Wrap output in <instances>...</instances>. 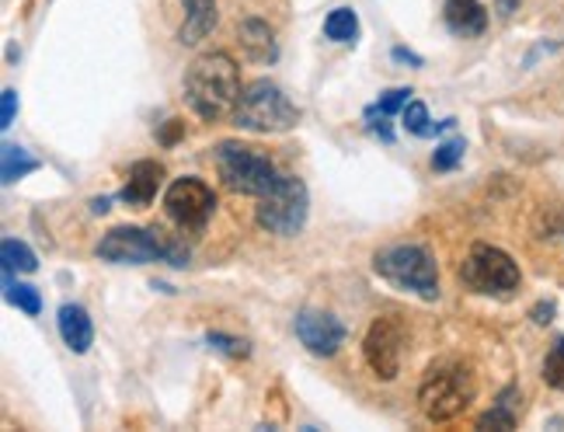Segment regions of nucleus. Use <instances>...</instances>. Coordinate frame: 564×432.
<instances>
[{
	"label": "nucleus",
	"mask_w": 564,
	"mask_h": 432,
	"mask_svg": "<svg viewBox=\"0 0 564 432\" xmlns=\"http://www.w3.org/2000/svg\"><path fill=\"white\" fill-rule=\"evenodd\" d=\"M241 67L224 50L203 53L185 71V101L203 122H220L234 116V105L241 98Z\"/></svg>",
	"instance_id": "1"
},
{
	"label": "nucleus",
	"mask_w": 564,
	"mask_h": 432,
	"mask_svg": "<svg viewBox=\"0 0 564 432\" xmlns=\"http://www.w3.org/2000/svg\"><path fill=\"white\" fill-rule=\"evenodd\" d=\"M95 255L112 266H150V262H164L175 269L188 266V245L161 227H112L98 241Z\"/></svg>",
	"instance_id": "2"
},
{
	"label": "nucleus",
	"mask_w": 564,
	"mask_h": 432,
	"mask_svg": "<svg viewBox=\"0 0 564 432\" xmlns=\"http://www.w3.org/2000/svg\"><path fill=\"white\" fill-rule=\"evenodd\" d=\"M474 395H477V384H474L470 366L457 359L432 363L419 387V408L429 422H449L467 412Z\"/></svg>",
	"instance_id": "3"
},
{
	"label": "nucleus",
	"mask_w": 564,
	"mask_h": 432,
	"mask_svg": "<svg viewBox=\"0 0 564 432\" xmlns=\"http://www.w3.org/2000/svg\"><path fill=\"white\" fill-rule=\"evenodd\" d=\"M373 272L387 287L415 293L419 300L440 296V266L425 245H390L373 255Z\"/></svg>",
	"instance_id": "4"
},
{
	"label": "nucleus",
	"mask_w": 564,
	"mask_h": 432,
	"mask_svg": "<svg viewBox=\"0 0 564 432\" xmlns=\"http://www.w3.org/2000/svg\"><path fill=\"white\" fill-rule=\"evenodd\" d=\"M234 126L248 129V133H290V129L300 122V108L290 101V95L279 88V84L258 77L251 84H245L241 98L234 105Z\"/></svg>",
	"instance_id": "5"
},
{
	"label": "nucleus",
	"mask_w": 564,
	"mask_h": 432,
	"mask_svg": "<svg viewBox=\"0 0 564 432\" xmlns=\"http://www.w3.org/2000/svg\"><path fill=\"white\" fill-rule=\"evenodd\" d=\"M213 164H216V175L220 182L237 192V196H265V192L275 185L279 171L275 161L265 154V150L248 147V143H237V140H224L213 147Z\"/></svg>",
	"instance_id": "6"
},
{
	"label": "nucleus",
	"mask_w": 564,
	"mask_h": 432,
	"mask_svg": "<svg viewBox=\"0 0 564 432\" xmlns=\"http://www.w3.org/2000/svg\"><path fill=\"white\" fill-rule=\"evenodd\" d=\"M307 216H311V192L296 175H279L275 185L265 196H258L254 206L258 227L275 237H296L307 227Z\"/></svg>",
	"instance_id": "7"
},
{
	"label": "nucleus",
	"mask_w": 564,
	"mask_h": 432,
	"mask_svg": "<svg viewBox=\"0 0 564 432\" xmlns=\"http://www.w3.org/2000/svg\"><path fill=\"white\" fill-rule=\"evenodd\" d=\"M460 283L485 296H509L523 283V272H519L509 251L495 245H474L460 266Z\"/></svg>",
	"instance_id": "8"
},
{
	"label": "nucleus",
	"mask_w": 564,
	"mask_h": 432,
	"mask_svg": "<svg viewBox=\"0 0 564 432\" xmlns=\"http://www.w3.org/2000/svg\"><path fill=\"white\" fill-rule=\"evenodd\" d=\"M404 342H408V328L398 314H380L370 324V332L362 338V356L380 380H394L401 374Z\"/></svg>",
	"instance_id": "9"
},
{
	"label": "nucleus",
	"mask_w": 564,
	"mask_h": 432,
	"mask_svg": "<svg viewBox=\"0 0 564 432\" xmlns=\"http://www.w3.org/2000/svg\"><path fill=\"white\" fill-rule=\"evenodd\" d=\"M216 209V192L203 179H178L164 192V213L182 230H203Z\"/></svg>",
	"instance_id": "10"
},
{
	"label": "nucleus",
	"mask_w": 564,
	"mask_h": 432,
	"mask_svg": "<svg viewBox=\"0 0 564 432\" xmlns=\"http://www.w3.org/2000/svg\"><path fill=\"white\" fill-rule=\"evenodd\" d=\"M293 332L300 338V345L307 349L311 356H321V359H332L345 338H349V328L328 311H300L296 321H293Z\"/></svg>",
	"instance_id": "11"
},
{
	"label": "nucleus",
	"mask_w": 564,
	"mask_h": 432,
	"mask_svg": "<svg viewBox=\"0 0 564 432\" xmlns=\"http://www.w3.org/2000/svg\"><path fill=\"white\" fill-rule=\"evenodd\" d=\"M164 185V164L161 161H137L133 168H129V175H126V185L119 188V199L126 206H150L158 199V192Z\"/></svg>",
	"instance_id": "12"
},
{
	"label": "nucleus",
	"mask_w": 564,
	"mask_h": 432,
	"mask_svg": "<svg viewBox=\"0 0 564 432\" xmlns=\"http://www.w3.org/2000/svg\"><path fill=\"white\" fill-rule=\"evenodd\" d=\"M56 328H59L63 345H67L74 356H84L95 345V324L80 304H63L56 311Z\"/></svg>",
	"instance_id": "13"
},
{
	"label": "nucleus",
	"mask_w": 564,
	"mask_h": 432,
	"mask_svg": "<svg viewBox=\"0 0 564 432\" xmlns=\"http://www.w3.org/2000/svg\"><path fill=\"white\" fill-rule=\"evenodd\" d=\"M443 21L457 39H477L488 29V11L481 0H443Z\"/></svg>",
	"instance_id": "14"
},
{
	"label": "nucleus",
	"mask_w": 564,
	"mask_h": 432,
	"mask_svg": "<svg viewBox=\"0 0 564 432\" xmlns=\"http://www.w3.org/2000/svg\"><path fill=\"white\" fill-rule=\"evenodd\" d=\"M237 39H241L245 53L254 63H275L279 60V42H275V32L269 29V21H262V18H245L241 29H237Z\"/></svg>",
	"instance_id": "15"
},
{
	"label": "nucleus",
	"mask_w": 564,
	"mask_h": 432,
	"mask_svg": "<svg viewBox=\"0 0 564 432\" xmlns=\"http://www.w3.org/2000/svg\"><path fill=\"white\" fill-rule=\"evenodd\" d=\"M182 8L185 21L178 29V42L182 46H195V42H203L216 29V0H182Z\"/></svg>",
	"instance_id": "16"
},
{
	"label": "nucleus",
	"mask_w": 564,
	"mask_h": 432,
	"mask_svg": "<svg viewBox=\"0 0 564 432\" xmlns=\"http://www.w3.org/2000/svg\"><path fill=\"white\" fill-rule=\"evenodd\" d=\"M401 119H404V129H408L411 137H440V133H449V129L457 126V119L432 122V119H429V108H425L422 101H408V105H404V112H401Z\"/></svg>",
	"instance_id": "17"
},
{
	"label": "nucleus",
	"mask_w": 564,
	"mask_h": 432,
	"mask_svg": "<svg viewBox=\"0 0 564 432\" xmlns=\"http://www.w3.org/2000/svg\"><path fill=\"white\" fill-rule=\"evenodd\" d=\"M516 398L519 391L516 387H506L502 395H498V401L488 408L485 415H477V429H502V432H512L516 429Z\"/></svg>",
	"instance_id": "18"
},
{
	"label": "nucleus",
	"mask_w": 564,
	"mask_h": 432,
	"mask_svg": "<svg viewBox=\"0 0 564 432\" xmlns=\"http://www.w3.org/2000/svg\"><path fill=\"white\" fill-rule=\"evenodd\" d=\"M32 171H39V161L29 150L18 143H4V150H0V179H4V185H14L18 179L32 175Z\"/></svg>",
	"instance_id": "19"
},
{
	"label": "nucleus",
	"mask_w": 564,
	"mask_h": 432,
	"mask_svg": "<svg viewBox=\"0 0 564 432\" xmlns=\"http://www.w3.org/2000/svg\"><path fill=\"white\" fill-rule=\"evenodd\" d=\"M0 262H4V272L29 276L39 269V255L25 241H18V237H4V245H0Z\"/></svg>",
	"instance_id": "20"
},
{
	"label": "nucleus",
	"mask_w": 564,
	"mask_h": 432,
	"mask_svg": "<svg viewBox=\"0 0 564 432\" xmlns=\"http://www.w3.org/2000/svg\"><path fill=\"white\" fill-rule=\"evenodd\" d=\"M324 35L332 42H341V46H349V42L359 39V14L352 8H335L324 18Z\"/></svg>",
	"instance_id": "21"
},
{
	"label": "nucleus",
	"mask_w": 564,
	"mask_h": 432,
	"mask_svg": "<svg viewBox=\"0 0 564 432\" xmlns=\"http://www.w3.org/2000/svg\"><path fill=\"white\" fill-rule=\"evenodd\" d=\"M4 290H8V304H14L21 314H29V317L42 314V296H39V290L29 287V283H18L14 272H4Z\"/></svg>",
	"instance_id": "22"
},
{
	"label": "nucleus",
	"mask_w": 564,
	"mask_h": 432,
	"mask_svg": "<svg viewBox=\"0 0 564 432\" xmlns=\"http://www.w3.org/2000/svg\"><path fill=\"white\" fill-rule=\"evenodd\" d=\"M467 154V140L464 137H449L436 147V154H432V171H440V175H446V171H453Z\"/></svg>",
	"instance_id": "23"
},
{
	"label": "nucleus",
	"mask_w": 564,
	"mask_h": 432,
	"mask_svg": "<svg viewBox=\"0 0 564 432\" xmlns=\"http://www.w3.org/2000/svg\"><path fill=\"white\" fill-rule=\"evenodd\" d=\"M206 345L213 353H224L230 359H248L251 356V342L248 338H237V335H227V332H209L206 335Z\"/></svg>",
	"instance_id": "24"
},
{
	"label": "nucleus",
	"mask_w": 564,
	"mask_h": 432,
	"mask_svg": "<svg viewBox=\"0 0 564 432\" xmlns=\"http://www.w3.org/2000/svg\"><path fill=\"white\" fill-rule=\"evenodd\" d=\"M411 88H390V91H383L380 95V101L377 105H370L366 108L362 116H398V112H404V105L411 101Z\"/></svg>",
	"instance_id": "25"
},
{
	"label": "nucleus",
	"mask_w": 564,
	"mask_h": 432,
	"mask_svg": "<svg viewBox=\"0 0 564 432\" xmlns=\"http://www.w3.org/2000/svg\"><path fill=\"white\" fill-rule=\"evenodd\" d=\"M544 380L554 387V391H564V335L554 338V349L544 359Z\"/></svg>",
	"instance_id": "26"
},
{
	"label": "nucleus",
	"mask_w": 564,
	"mask_h": 432,
	"mask_svg": "<svg viewBox=\"0 0 564 432\" xmlns=\"http://www.w3.org/2000/svg\"><path fill=\"white\" fill-rule=\"evenodd\" d=\"M182 137H185V119H167V122L158 129V143H161V147H175Z\"/></svg>",
	"instance_id": "27"
},
{
	"label": "nucleus",
	"mask_w": 564,
	"mask_h": 432,
	"mask_svg": "<svg viewBox=\"0 0 564 432\" xmlns=\"http://www.w3.org/2000/svg\"><path fill=\"white\" fill-rule=\"evenodd\" d=\"M390 116H366V133L370 137H377L380 143H394V129H390V122H387Z\"/></svg>",
	"instance_id": "28"
},
{
	"label": "nucleus",
	"mask_w": 564,
	"mask_h": 432,
	"mask_svg": "<svg viewBox=\"0 0 564 432\" xmlns=\"http://www.w3.org/2000/svg\"><path fill=\"white\" fill-rule=\"evenodd\" d=\"M14 112H18V91L4 88V95H0V129H11Z\"/></svg>",
	"instance_id": "29"
},
{
	"label": "nucleus",
	"mask_w": 564,
	"mask_h": 432,
	"mask_svg": "<svg viewBox=\"0 0 564 432\" xmlns=\"http://www.w3.org/2000/svg\"><path fill=\"white\" fill-rule=\"evenodd\" d=\"M554 314H557V304H554V300H540V304L530 311L533 324H551V321H554Z\"/></svg>",
	"instance_id": "30"
},
{
	"label": "nucleus",
	"mask_w": 564,
	"mask_h": 432,
	"mask_svg": "<svg viewBox=\"0 0 564 432\" xmlns=\"http://www.w3.org/2000/svg\"><path fill=\"white\" fill-rule=\"evenodd\" d=\"M390 56H394L398 63H408V67H415V71H419V67H425V60H422V56H419L415 50H404V46H394V50H390Z\"/></svg>",
	"instance_id": "31"
},
{
	"label": "nucleus",
	"mask_w": 564,
	"mask_h": 432,
	"mask_svg": "<svg viewBox=\"0 0 564 432\" xmlns=\"http://www.w3.org/2000/svg\"><path fill=\"white\" fill-rule=\"evenodd\" d=\"M519 8H523V0H495V11H498V18H512Z\"/></svg>",
	"instance_id": "32"
},
{
	"label": "nucleus",
	"mask_w": 564,
	"mask_h": 432,
	"mask_svg": "<svg viewBox=\"0 0 564 432\" xmlns=\"http://www.w3.org/2000/svg\"><path fill=\"white\" fill-rule=\"evenodd\" d=\"M91 213H108V199H105V196L95 199V203H91Z\"/></svg>",
	"instance_id": "33"
}]
</instances>
